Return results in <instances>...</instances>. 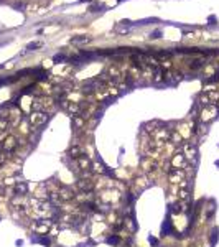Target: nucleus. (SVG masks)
I'll return each instance as SVG.
<instances>
[{"label": "nucleus", "mask_w": 219, "mask_h": 247, "mask_svg": "<svg viewBox=\"0 0 219 247\" xmlns=\"http://www.w3.org/2000/svg\"><path fill=\"white\" fill-rule=\"evenodd\" d=\"M201 66H203V59H194L191 63V69H200Z\"/></svg>", "instance_id": "7"}, {"label": "nucleus", "mask_w": 219, "mask_h": 247, "mask_svg": "<svg viewBox=\"0 0 219 247\" xmlns=\"http://www.w3.org/2000/svg\"><path fill=\"white\" fill-rule=\"evenodd\" d=\"M83 41H87L86 36H81V38H72V43H83Z\"/></svg>", "instance_id": "10"}, {"label": "nucleus", "mask_w": 219, "mask_h": 247, "mask_svg": "<svg viewBox=\"0 0 219 247\" xmlns=\"http://www.w3.org/2000/svg\"><path fill=\"white\" fill-rule=\"evenodd\" d=\"M41 46V43H30L28 44V50H33V48H40Z\"/></svg>", "instance_id": "11"}, {"label": "nucleus", "mask_w": 219, "mask_h": 247, "mask_svg": "<svg viewBox=\"0 0 219 247\" xmlns=\"http://www.w3.org/2000/svg\"><path fill=\"white\" fill-rule=\"evenodd\" d=\"M15 147H17V140H15V137H9V139L3 142V150H7V152H12Z\"/></svg>", "instance_id": "5"}, {"label": "nucleus", "mask_w": 219, "mask_h": 247, "mask_svg": "<svg viewBox=\"0 0 219 247\" xmlns=\"http://www.w3.org/2000/svg\"><path fill=\"white\" fill-rule=\"evenodd\" d=\"M165 76H167L165 79H167L170 84H175V83H178V81L181 79V72H178V71H170Z\"/></svg>", "instance_id": "4"}, {"label": "nucleus", "mask_w": 219, "mask_h": 247, "mask_svg": "<svg viewBox=\"0 0 219 247\" xmlns=\"http://www.w3.org/2000/svg\"><path fill=\"white\" fill-rule=\"evenodd\" d=\"M101 78H97V79H89L86 81V83L83 84V92L84 94H92V92H96L97 89H101Z\"/></svg>", "instance_id": "1"}, {"label": "nucleus", "mask_w": 219, "mask_h": 247, "mask_svg": "<svg viewBox=\"0 0 219 247\" xmlns=\"http://www.w3.org/2000/svg\"><path fill=\"white\" fill-rule=\"evenodd\" d=\"M5 83H7L5 79H0V86H2V84H5Z\"/></svg>", "instance_id": "13"}, {"label": "nucleus", "mask_w": 219, "mask_h": 247, "mask_svg": "<svg viewBox=\"0 0 219 247\" xmlns=\"http://www.w3.org/2000/svg\"><path fill=\"white\" fill-rule=\"evenodd\" d=\"M170 231H171V222H170V221H167V222L163 224V236H167V234L170 232Z\"/></svg>", "instance_id": "8"}, {"label": "nucleus", "mask_w": 219, "mask_h": 247, "mask_svg": "<svg viewBox=\"0 0 219 247\" xmlns=\"http://www.w3.org/2000/svg\"><path fill=\"white\" fill-rule=\"evenodd\" d=\"M26 189H28V186L25 181H17V185H15V188H13V191L17 196H23V194H26Z\"/></svg>", "instance_id": "3"}, {"label": "nucleus", "mask_w": 219, "mask_h": 247, "mask_svg": "<svg viewBox=\"0 0 219 247\" xmlns=\"http://www.w3.org/2000/svg\"><path fill=\"white\" fill-rule=\"evenodd\" d=\"M7 127H9V120H7V117L0 115V132L7 130Z\"/></svg>", "instance_id": "6"}, {"label": "nucleus", "mask_w": 219, "mask_h": 247, "mask_svg": "<svg viewBox=\"0 0 219 247\" xmlns=\"http://www.w3.org/2000/svg\"><path fill=\"white\" fill-rule=\"evenodd\" d=\"M3 161H5V158H3V155H2V153H0V167H2V165H3Z\"/></svg>", "instance_id": "12"}, {"label": "nucleus", "mask_w": 219, "mask_h": 247, "mask_svg": "<svg viewBox=\"0 0 219 247\" xmlns=\"http://www.w3.org/2000/svg\"><path fill=\"white\" fill-rule=\"evenodd\" d=\"M30 120H31L33 125H41V124H44L48 120V114L46 112H33L31 117H30Z\"/></svg>", "instance_id": "2"}, {"label": "nucleus", "mask_w": 219, "mask_h": 247, "mask_svg": "<svg viewBox=\"0 0 219 247\" xmlns=\"http://www.w3.org/2000/svg\"><path fill=\"white\" fill-rule=\"evenodd\" d=\"M107 242H109V244H119V237H117V236H112V237L107 239Z\"/></svg>", "instance_id": "9"}]
</instances>
